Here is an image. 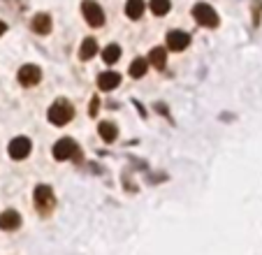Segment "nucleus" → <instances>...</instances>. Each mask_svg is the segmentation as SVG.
<instances>
[{
    "mask_svg": "<svg viewBox=\"0 0 262 255\" xmlns=\"http://www.w3.org/2000/svg\"><path fill=\"white\" fill-rule=\"evenodd\" d=\"M119 58H121V47H119V45L104 47V51H102V60H104V63L112 65V63H116Z\"/></svg>",
    "mask_w": 262,
    "mask_h": 255,
    "instance_id": "nucleus-17",
    "label": "nucleus"
},
{
    "mask_svg": "<svg viewBox=\"0 0 262 255\" xmlns=\"http://www.w3.org/2000/svg\"><path fill=\"white\" fill-rule=\"evenodd\" d=\"M190 45V35L183 30H169L167 33V49L169 51H183Z\"/></svg>",
    "mask_w": 262,
    "mask_h": 255,
    "instance_id": "nucleus-8",
    "label": "nucleus"
},
{
    "mask_svg": "<svg viewBox=\"0 0 262 255\" xmlns=\"http://www.w3.org/2000/svg\"><path fill=\"white\" fill-rule=\"evenodd\" d=\"M74 156H79V146H77L74 139L63 137L54 144V158L56 160H70V158H74Z\"/></svg>",
    "mask_w": 262,
    "mask_h": 255,
    "instance_id": "nucleus-5",
    "label": "nucleus"
},
{
    "mask_svg": "<svg viewBox=\"0 0 262 255\" xmlns=\"http://www.w3.org/2000/svg\"><path fill=\"white\" fill-rule=\"evenodd\" d=\"M81 14H84L86 24L93 26V28L104 26V12L95 0H84V3H81Z\"/></svg>",
    "mask_w": 262,
    "mask_h": 255,
    "instance_id": "nucleus-4",
    "label": "nucleus"
},
{
    "mask_svg": "<svg viewBox=\"0 0 262 255\" xmlns=\"http://www.w3.org/2000/svg\"><path fill=\"white\" fill-rule=\"evenodd\" d=\"M5 30H7V24H5V21H0V35L5 33Z\"/></svg>",
    "mask_w": 262,
    "mask_h": 255,
    "instance_id": "nucleus-20",
    "label": "nucleus"
},
{
    "mask_svg": "<svg viewBox=\"0 0 262 255\" xmlns=\"http://www.w3.org/2000/svg\"><path fill=\"white\" fill-rule=\"evenodd\" d=\"M148 7H151V12H154L156 16H163V14H167L172 5H169V0H151Z\"/></svg>",
    "mask_w": 262,
    "mask_h": 255,
    "instance_id": "nucleus-18",
    "label": "nucleus"
},
{
    "mask_svg": "<svg viewBox=\"0 0 262 255\" xmlns=\"http://www.w3.org/2000/svg\"><path fill=\"white\" fill-rule=\"evenodd\" d=\"M33 200H35V209L40 211L42 216H49L51 209L56 206V195L51 190V186H47V183H40V186L35 188Z\"/></svg>",
    "mask_w": 262,
    "mask_h": 255,
    "instance_id": "nucleus-2",
    "label": "nucleus"
},
{
    "mask_svg": "<svg viewBox=\"0 0 262 255\" xmlns=\"http://www.w3.org/2000/svg\"><path fill=\"white\" fill-rule=\"evenodd\" d=\"M42 79V70L37 68V65H24V68L19 70V83L21 86H35V83H40Z\"/></svg>",
    "mask_w": 262,
    "mask_h": 255,
    "instance_id": "nucleus-7",
    "label": "nucleus"
},
{
    "mask_svg": "<svg viewBox=\"0 0 262 255\" xmlns=\"http://www.w3.org/2000/svg\"><path fill=\"white\" fill-rule=\"evenodd\" d=\"M95 54H98V42H95L93 37H86L84 42H81L79 58H81V60H91V58H93Z\"/></svg>",
    "mask_w": 262,
    "mask_h": 255,
    "instance_id": "nucleus-14",
    "label": "nucleus"
},
{
    "mask_svg": "<svg viewBox=\"0 0 262 255\" xmlns=\"http://www.w3.org/2000/svg\"><path fill=\"white\" fill-rule=\"evenodd\" d=\"M121 83V74L119 72H102L98 77V89L100 91H114Z\"/></svg>",
    "mask_w": 262,
    "mask_h": 255,
    "instance_id": "nucleus-11",
    "label": "nucleus"
},
{
    "mask_svg": "<svg viewBox=\"0 0 262 255\" xmlns=\"http://www.w3.org/2000/svg\"><path fill=\"white\" fill-rule=\"evenodd\" d=\"M98 107H100V100L93 98L91 100V104H89V116H98Z\"/></svg>",
    "mask_w": 262,
    "mask_h": 255,
    "instance_id": "nucleus-19",
    "label": "nucleus"
},
{
    "mask_svg": "<svg viewBox=\"0 0 262 255\" xmlns=\"http://www.w3.org/2000/svg\"><path fill=\"white\" fill-rule=\"evenodd\" d=\"M193 16L200 26H204V28H218V24H221L216 10H213L211 5H207V3H198V5L193 7Z\"/></svg>",
    "mask_w": 262,
    "mask_h": 255,
    "instance_id": "nucleus-3",
    "label": "nucleus"
},
{
    "mask_svg": "<svg viewBox=\"0 0 262 255\" xmlns=\"http://www.w3.org/2000/svg\"><path fill=\"white\" fill-rule=\"evenodd\" d=\"M148 63L154 65L156 70H165V65H167V51H165L163 47L151 49V54H148Z\"/></svg>",
    "mask_w": 262,
    "mask_h": 255,
    "instance_id": "nucleus-13",
    "label": "nucleus"
},
{
    "mask_svg": "<svg viewBox=\"0 0 262 255\" xmlns=\"http://www.w3.org/2000/svg\"><path fill=\"white\" fill-rule=\"evenodd\" d=\"M98 133H100V137H102V142L112 144L116 137H119V128H116V123H112V121H102L98 125Z\"/></svg>",
    "mask_w": 262,
    "mask_h": 255,
    "instance_id": "nucleus-12",
    "label": "nucleus"
},
{
    "mask_svg": "<svg viewBox=\"0 0 262 255\" xmlns=\"http://www.w3.org/2000/svg\"><path fill=\"white\" fill-rule=\"evenodd\" d=\"M47 118H49V123H54V125H68V123L74 118V107L65 98H58L49 107Z\"/></svg>",
    "mask_w": 262,
    "mask_h": 255,
    "instance_id": "nucleus-1",
    "label": "nucleus"
},
{
    "mask_svg": "<svg viewBox=\"0 0 262 255\" xmlns=\"http://www.w3.org/2000/svg\"><path fill=\"white\" fill-rule=\"evenodd\" d=\"M30 148H33V144H30L28 137H14L7 146V153H10L12 160H24V158L30 156Z\"/></svg>",
    "mask_w": 262,
    "mask_h": 255,
    "instance_id": "nucleus-6",
    "label": "nucleus"
},
{
    "mask_svg": "<svg viewBox=\"0 0 262 255\" xmlns=\"http://www.w3.org/2000/svg\"><path fill=\"white\" fill-rule=\"evenodd\" d=\"M19 225H21V216H19V211L7 209V211H3V214H0V230H5V232H14Z\"/></svg>",
    "mask_w": 262,
    "mask_h": 255,
    "instance_id": "nucleus-9",
    "label": "nucleus"
},
{
    "mask_svg": "<svg viewBox=\"0 0 262 255\" xmlns=\"http://www.w3.org/2000/svg\"><path fill=\"white\" fill-rule=\"evenodd\" d=\"M146 70H148V60L146 58H135L133 65H130V77L139 79V77L146 74Z\"/></svg>",
    "mask_w": 262,
    "mask_h": 255,
    "instance_id": "nucleus-16",
    "label": "nucleus"
},
{
    "mask_svg": "<svg viewBox=\"0 0 262 255\" xmlns=\"http://www.w3.org/2000/svg\"><path fill=\"white\" fill-rule=\"evenodd\" d=\"M30 28H33L37 35H49L51 33V16L47 14V12L35 14L33 21H30Z\"/></svg>",
    "mask_w": 262,
    "mask_h": 255,
    "instance_id": "nucleus-10",
    "label": "nucleus"
},
{
    "mask_svg": "<svg viewBox=\"0 0 262 255\" xmlns=\"http://www.w3.org/2000/svg\"><path fill=\"white\" fill-rule=\"evenodd\" d=\"M144 7H146L144 0H128V3H125V14H128L133 21H137L139 16L144 14Z\"/></svg>",
    "mask_w": 262,
    "mask_h": 255,
    "instance_id": "nucleus-15",
    "label": "nucleus"
}]
</instances>
